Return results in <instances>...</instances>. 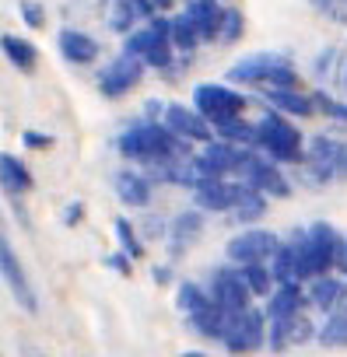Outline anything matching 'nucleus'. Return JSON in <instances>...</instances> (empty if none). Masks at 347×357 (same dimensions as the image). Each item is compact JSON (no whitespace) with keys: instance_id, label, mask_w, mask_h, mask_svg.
<instances>
[{"instance_id":"39448f33","label":"nucleus","mask_w":347,"mask_h":357,"mask_svg":"<svg viewBox=\"0 0 347 357\" xmlns=\"http://www.w3.org/2000/svg\"><path fill=\"white\" fill-rule=\"evenodd\" d=\"M235 178L249 183L253 190H260V193L270 197V200H284V197H291V178H288V175L281 172V165L270 161L260 147H246V151H242V161H239Z\"/></svg>"},{"instance_id":"7c9ffc66","label":"nucleus","mask_w":347,"mask_h":357,"mask_svg":"<svg viewBox=\"0 0 347 357\" xmlns=\"http://www.w3.org/2000/svg\"><path fill=\"white\" fill-rule=\"evenodd\" d=\"M256 130H260V123H249L246 116L214 126V133H218L221 140H232V144H239V147H256Z\"/></svg>"},{"instance_id":"4c0bfd02","label":"nucleus","mask_w":347,"mask_h":357,"mask_svg":"<svg viewBox=\"0 0 347 357\" xmlns=\"http://www.w3.org/2000/svg\"><path fill=\"white\" fill-rule=\"evenodd\" d=\"M22 140H25V147H32V151H46V147H53V137L36 133V130H25V133H22Z\"/></svg>"},{"instance_id":"c03bdc74","label":"nucleus","mask_w":347,"mask_h":357,"mask_svg":"<svg viewBox=\"0 0 347 357\" xmlns=\"http://www.w3.org/2000/svg\"><path fill=\"white\" fill-rule=\"evenodd\" d=\"M179 357H211V354H204V350H186V354H179Z\"/></svg>"},{"instance_id":"f704fd0d","label":"nucleus","mask_w":347,"mask_h":357,"mask_svg":"<svg viewBox=\"0 0 347 357\" xmlns=\"http://www.w3.org/2000/svg\"><path fill=\"white\" fill-rule=\"evenodd\" d=\"M242 32H246V15H242L239 8L225 4V25H221V43H225V46H235V43L242 39Z\"/></svg>"},{"instance_id":"473e14b6","label":"nucleus","mask_w":347,"mask_h":357,"mask_svg":"<svg viewBox=\"0 0 347 357\" xmlns=\"http://www.w3.org/2000/svg\"><path fill=\"white\" fill-rule=\"evenodd\" d=\"M116 242H119V249L126 252V256H133V259H144V242H140V231L126 221V218H116Z\"/></svg>"},{"instance_id":"4468645a","label":"nucleus","mask_w":347,"mask_h":357,"mask_svg":"<svg viewBox=\"0 0 347 357\" xmlns=\"http://www.w3.org/2000/svg\"><path fill=\"white\" fill-rule=\"evenodd\" d=\"M246 183L242 178H211L200 190H193V200L200 211H211V214H232L239 197H242Z\"/></svg>"},{"instance_id":"20e7f679","label":"nucleus","mask_w":347,"mask_h":357,"mask_svg":"<svg viewBox=\"0 0 347 357\" xmlns=\"http://www.w3.org/2000/svg\"><path fill=\"white\" fill-rule=\"evenodd\" d=\"M193 109L211 123H228V119H239L246 116L249 109V95H242L235 84H221V81H204L193 88Z\"/></svg>"},{"instance_id":"2eb2a0df","label":"nucleus","mask_w":347,"mask_h":357,"mask_svg":"<svg viewBox=\"0 0 347 357\" xmlns=\"http://www.w3.org/2000/svg\"><path fill=\"white\" fill-rule=\"evenodd\" d=\"M57 46H60V56H64L71 67H91V63L102 56L98 39H91V36L81 32V29H60V32H57Z\"/></svg>"},{"instance_id":"e433bc0d","label":"nucleus","mask_w":347,"mask_h":357,"mask_svg":"<svg viewBox=\"0 0 347 357\" xmlns=\"http://www.w3.org/2000/svg\"><path fill=\"white\" fill-rule=\"evenodd\" d=\"M130 263H133V256H126L123 249L105 256V266H109V270H116L119 277H130V273H133V266H130Z\"/></svg>"},{"instance_id":"37998d69","label":"nucleus","mask_w":347,"mask_h":357,"mask_svg":"<svg viewBox=\"0 0 347 357\" xmlns=\"http://www.w3.org/2000/svg\"><path fill=\"white\" fill-rule=\"evenodd\" d=\"M337 88H340V91L347 95V67H344V74H340V84H337Z\"/></svg>"},{"instance_id":"58836bf2","label":"nucleus","mask_w":347,"mask_h":357,"mask_svg":"<svg viewBox=\"0 0 347 357\" xmlns=\"http://www.w3.org/2000/svg\"><path fill=\"white\" fill-rule=\"evenodd\" d=\"M81 221H84V204H77V200L67 204V211H64V225L74 228V225H81Z\"/></svg>"},{"instance_id":"a18cd8bd","label":"nucleus","mask_w":347,"mask_h":357,"mask_svg":"<svg viewBox=\"0 0 347 357\" xmlns=\"http://www.w3.org/2000/svg\"><path fill=\"white\" fill-rule=\"evenodd\" d=\"M340 277H347V249H344V263H340Z\"/></svg>"},{"instance_id":"f3484780","label":"nucleus","mask_w":347,"mask_h":357,"mask_svg":"<svg viewBox=\"0 0 347 357\" xmlns=\"http://www.w3.org/2000/svg\"><path fill=\"white\" fill-rule=\"evenodd\" d=\"M263 98L274 112H284L291 119H309L316 116V102H312V91H302V88H263Z\"/></svg>"},{"instance_id":"9b49d317","label":"nucleus","mask_w":347,"mask_h":357,"mask_svg":"<svg viewBox=\"0 0 347 357\" xmlns=\"http://www.w3.org/2000/svg\"><path fill=\"white\" fill-rule=\"evenodd\" d=\"M211 298L225 312H246V308H253V291L242 280V273H239L235 263H225V266H218L211 273Z\"/></svg>"},{"instance_id":"cd10ccee","label":"nucleus","mask_w":347,"mask_h":357,"mask_svg":"<svg viewBox=\"0 0 347 357\" xmlns=\"http://www.w3.org/2000/svg\"><path fill=\"white\" fill-rule=\"evenodd\" d=\"M172 43H176V50L183 53V56H193L197 53V46L204 43V36H200V29H197V22L183 11V15H172Z\"/></svg>"},{"instance_id":"bb28decb","label":"nucleus","mask_w":347,"mask_h":357,"mask_svg":"<svg viewBox=\"0 0 347 357\" xmlns=\"http://www.w3.org/2000/svg\"><path fill=\"white\" fill-rule=\"evenodd\" d=\"M316 340H319V347H326V350H344V347H347V301L323 319Z\"/></svg>"},{"instance_id":"b1692460","label":"nucleus","mask_w":347,"mask_h":357,"mask_svg":"<svg viewBox=\"0 0 347 357\" xmlns=\"http://www.w3.org/2000/svg\"><path fill=\"white\" fill-rule=\"evenodd\" d=\"M0 46H4V56L11 60V67H18L22 74H32V70L39 67V50L32 46V39L15 36V32H4Z\"/></svg>"},{"instance_id":"4be33fe9","label":"nucleus","mask_w":347,"mask_h":357,"mask_svg":"<svg viewBox=\"0 0 347 357\" xmlns=\"http://www.w3.org/2000/svg\"><path fill=\"white\" fill-rule=\"evenodd\" d=\"M0 186H4V193L11 197H22L36 186L32 178V168L18 158V154H0Z\"/></svg>"},{"instance_id":"1a4fd4ad","label":"nucleus","mask_w":347,"mask_h":357,"mask_svg":"<svg viewBox=\"0 0 347 357\" xmlns=\"http://www.w3.org/2000/svg\"><path fill=\"white\" fill-rule=\"evenodd\" d=\"M144 74H147V63L137 60V56H130V53H123V56H116V60H109L102 67V74H98V95L102 98H123V95H130L144 81Z\"/></svg>"},{"instance_id":"412c9836","label":"nucleus","mask_w":347,"mask_h":357,"mask_svg":"<svg viewBox=\"0 0 347 357\" xmlns=\"http://www.w3.org/2000/svg\"><path fill=\"white\" fill-rule=\"evenodd\" d=\"M232 315H235V312H225V308L214 301V305H207V308L186 315V322H190V329H193L197 336H204V340H225V333H228V326H232Z\"/></svg>"},{"instance_id":"a211bd4d","label":"nucleus","mask_w":347,"mask_h":357,"mask_svg":"<svg viewBox=\"0 0 347 357\" xmlns=\"http://www.w3.org/2000/svg\"><path fill=\"white\" fill-rule=\"evenodd\" d=\"M305 291H309V305H312V308H319L323 315H330L333 308H340V305L347 301V277L323 273V277L309 280V284H305Z\"/></svg>"},{"instance_id":"ddd939ff","label":"nucleus","mask_w":347,"mask_h":357,"mask_svg":"<svg viewBox=\"0 0 347 357\" xmlns=\"http://www.w3.org/2000/svg\"><path fill=\"white\" fill-rule=\"evenodd\" d=\"M161 123L176 133L179 140H186V144H211L218 133H214V126L193 109V105H179V102H168L165 105V116H161Z\"/></svg>"},{"instance_id":"79ce46f5","label":"nucleus","mask_w":347,"mask_h":357,"mask_svg":"<svg viewBox=\"0 0 347 357\" xmlns=\"http://www.w3.org/2000/svg\"><path fill=\"white\" fill-rule=\"evenodd\" d=\"M172 4H176V0H154V8H158V15H165Z\"/></svg>"},{"instance_id":"a19ab883","label":"nucleus","mask_w":347,"mask_h":357,"mask_svg":"<svg viewBox=\"0 0 347 357\" xmlns=\"http://www.w3.org/2000/svg\"><path fill=\"white\" fill-rule=\"evenodd\" d=\"M22 357H46V354H43V347H36V343H25V347H22Z\"/></svg>"},{"instance_id":"6e6552de","label":"nucleus","mask_w":347,"mask_h":357,"mask_svg":"<svg viewBox=\"0 0 347 357\" xmlns=\"http://www.w3.org/2000/svg\"><path fill=\"white\" fill-rule=\"evenodd\" d=\"M284 238H277V231H267V228H242L239 235L228 238L225 245V259L235 263V266H246V263H270L277 256Z\"/></svg>"},{"instance_id":"2f4dec72","label":"nucleus","mask_w":347,"mask_h":357,"mask_svg":"<svg viewBox=\"0 0 347 357\" xmlns=\"http://www.w3.org/2000/svg\"><path fill=\"white\" fill-rule=\"evenodd\" d=\"M176 305H179L186 315H193V312L214 305V298H211V287H200V284H193V280H183L179 291H176Z\"/></svg>"},{"instance_id":"c9c22d12","label":"nucleus","mask_w":347,"mask_h":357,"mask_svg":"<svg viewBox=\"0 0 347 357\" xmlns=\"http://www.w3.org/2000/svg\"><path fill=\"white\" fill-rule=\"evenodd\" d=\"M18 18H22L32 32H43V29H46V8L39 4V0H22Z\"/></svg>"},{"instance_id":"9d476101","label":"nucleus","mask_w":347,"mask_h":357,"mask_svg":"<svg viewBox=\"0 0 347 357\" xmlns=\"http://www.w3.org/2000/svg\"><path fill=\"white\" fill-rule=\"evenodd\" d=\"M281 63H284V53H249V56H239V60L228 67V84L270 88Z\"/></svg>"},{"instance_id":"c85d7f7f","label":"nucleus","mask_w":347,"mask_h":357,"mask_svg":"<svg viewBox=\"0 0 347 357\" xmlns=\"http://www.w3.org/2000/svg\"><path fill=\"white\" fill-rule=\"evenodd\" d=\"M239 273H242V280L249 284L253 298H270V294L277 291V280H274L270 263H246V266H239Z\"/></svg>"},{"instance_id":"6ab92c4d","label":"nucleus","mask_w":347,"mask_h":357,"mask_svg":"<svg viewBox=\"0 0 347 357\" xmlns=\"http://www.w3.org/2000/svg\"><path fill=\"white\" fill-rule=\"evenodd\" d=\"M200 235H204V211H200V207H193V211H183L176 221L168 225V235H165V238H168L172 256L179 259V256H183V252L200 238Z\"/></svg>"},{"instance_id":"393cba45","label":"nucleus","mask_w":347,"mask_h":357,"mask_svg":"<svg viewBox=\"0 0 347 357\" xmlns=\"http://www.w3.org/2000/svg\"><path fill=\"white\" fill-rule=\"evenodd\" d=\"M267 200H270V197H263L260 190H253V186L246 183V190H242V197H239L232 218H235L242 228H256V225L267 218Z\"/></svg>"},{"instance_id":"0eeeda50","label":"nucleus","mask_w":347,"mask_h":357,"mask_svg":"<svg viewBox=\"0 0 347 357\" xmlns=\"http://www.w3.org/2000/svg\"><path fill=\"white\" fill-rule=\"evenodd\" d=\"M270 340V319L267 308H246L232 315V326L225 333V350L228 354H256L260 347H267Z\"/></svg>"},{"instance_id":"f03ea898","label":"nucleus","mask_w":347,"mask_h":357,"mask_svg":"<svg viewBox=\"0 0 347 357\" xmlns=\"http://www.w3.org/2000/svg\"><path fill=\"white\" fill-rule=\"evenodd\" d=\"M298 245V266H302V280H316L323 273L340 270L344 263V249H347V235L340 228H333L330 221H312L309 228L291 235Z\"/></svg>"},{"instance_id":"a878e982","label":"nucleus","mask_w":347,"mask_h":357,"mask_svg":"<svg viewBox=\"0 0 347 357\" xmlns=\"http://www.w3.org/2000/svg\"><path fill=\"white\" fill-rule=\"evenodd\" d=\"M270 270H274V280L277 284H298L302 280V266H298V245L295 238H284L277 256L270 259ZM305 284V280H302Z\"/></svg>"},{"instance_id":"c756f323","label":"nucleus","mask_w":347,"mask_h":357,"mask_svg":"<svg viewBox=\"0 0 347 357\" xmlns=\"http://www.w3.org/2000/svg\"><path fill=\"white\" fill-rule=\"evenodd\" d=\"M137 18L140 11L130 4V0H109V8H105V25L119 36H130L137 29Z\"/></svg>"},{"instance_id":"7ed1b4c3","label":"nucleus","mask_w":347,"mask_h":357,"mask_svg":"<svg viewBox=\"0 0 347 357\" xmlns=\"http://www.w3.org/2000/svg\"><path fill=\"white\" fill-rule=\"evenodd\" d=\"M260 130H256V147L277 161V165H305V137L302 130L291 123V116L284 112H267L263 119H256Z\"/></svg>"},{"instance_id":"f257e3e1","label":"nucleus","mask_w":347,"mask_h":357,"mask_svg":"<svg viewBox=\"0 0 347 357\" xmlns=\"http://www.w3.org/2000/svg\"><path fill=\"white\" fill-rule=\"evenodd\" d=\"M119 154L133 165H158V161H168V158H179V154H190L193 144L179 140L176 133H172L165 123H154V119H137L130 123L119 140H116Z\"/></svg>"},{"instance_id":"423d86ee","label":"nucleus","mask_w":347,"mask_h":357,"mask_svg":"<svg viewBox=\"0 0 347 357\" xmlns=\"http://www.w3.org/2000/svg\"><path fill=\"white\" fill-rule=\"evenodd\" d=\"M305 168L316 183H347V140L316 133L305 144Z\"/></svg>"},{"instance_id":"ea45409f","label":"nucleus","mask_w":347,"mask_h":357,"mask_svg":"<svg viewBox=\"0 0 347 357\" xmlns=\"http://www.w3.org/2000/svg\"><path fill=\"white\" fill-rule=\"evenodd\" d=\"M151 280H154L158 287L172 284V266H154V270H151Z\"/></svg>"},{"instance_id":"dca6fc26","label":"nucleus","mask_w":347,"mask_h":357,"mask_svg":"<svg viewBox=\"0 0 347 357\" xmlns=\"http://www.w3.org/2000/svg\"><path fill=\"white\" fill-rule=\"evenodd\" d=\"M112 190L116 197L126 204V207H147L151 204V193H154V178L147 172H137V168H119L112 175Z\"/></svg>"},{"instance_id":"72a5a7b5","label":"nucleus","mask_w":347,"mask_h":357,"mask_svg":"<svg viewBox=\"0 0 347 357\" xmlns=\"http://www.w3.org/2000/svg\"><path fill=\"white\" fill-rule=\"evenodd\" d=\"M312 102H316V112H319V116H326V119H333V123H347V102H344V98H333L330 91L316 88V91H312Z\"/></svg>"},{"instance_id":"f8f14e48","label":"nucleus","mask_w":347,"mask_h":357,"mask_svg":"<svg viewBox=\"0 0 347 357\" xmlns=\"http://www.w3.org/2000/svg\"><path fill=\"white\" fill-rule=\"evenodd\" d=\"M0 270H4V284H8V291L15 294V301H18L29 315H36V312H39V294H36L32 277L25 273V266H22V259H18L11 238L0 242Z\"/></svg>"},{"instance_id":"aec40b11","label":"nucleus","mask_w":347,"mask_h":357,"mask_svg":"<svg viewBox=\"0 0 347 357\" xmlns=\"http://www.w3.org/2000/svg\"><path fill=\"white\" fill-rule=\"evenodd\" d=\"M186 15L197 22L204 43H221V25H225V4L221 0H190Z\"/></svg>"},{"instance_id":"5701e85b","label":"nucleus","mask_w":347,"mask_h":357,"mask_svg":"<svg viewBox=\"0 0 347 357\" xmlns=\"http://www.w3.org/2000/svg\"><path fill=\"white\" fill-rule=\"evenodd\" d=\"M344 67H347V53H344L340 46H323V50L312 56L309 74H312V81H319V84H340Z\"/></svg>"}]
</instances>
